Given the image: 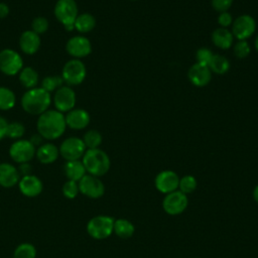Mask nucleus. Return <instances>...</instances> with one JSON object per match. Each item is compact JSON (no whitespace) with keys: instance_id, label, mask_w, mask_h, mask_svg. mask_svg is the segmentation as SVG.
<instances>
[{"instance_id":"nucleus-28","label":"nucleus","mask_w":258,"mask_h":258,"mask_svg":"<svg viewBox=\"0 0 258 258\" xmlns=\"http://www.w3.org/2000/svg\"><path fill=\"white\" fill-rule=\"evenodd\" d=\"M198 186V181L194 175L186 174L182 177H179L178 182V190L183 192L184 195H189L196 190Z\"/></svg>"},{"instance_id":"nucleus-11","label":"nucleus","mask_w":258,"mask_h":258,"mask_svg":"<svg viewBox=\"0 0 258 258\" xmlns=\"http://www.w3.org/2000/svg\"><path fill=\"white\" fill-rule=\"evenodd\" d=\"M59 154L67 160H79L86 152V146L83 139L78 137L67 138L58 148Z\"/></svg>"},{"instance_id":"nucleus-7","label":"nucleus","mask_w":258,"mask_h":258,"mask_svg":"<svg viewBox=\"0 0 258 258\" xmlns=\"http://www.w3.org/2000/svg\"><path fill=\"white\" fill-rule=\"evenodd\" d=\"M187 206V196L178 189L165 195L162 200V209L167 215L170 216L180 215L186 210Z\"/></svg>"},{"instance_id":"nucleus-8","label":"nucleus","mask_w":258,"mask_h":258,"mask_svg":"<svg viewBox=\"0 0 258 258\" xmlns=\"http://www.w3.org/2000/svg\"><path fill=\"white\" fill-rule=\"evenodd\" d=\"M23 68L22 57L13 49L6 48L0 51V71L7 76L18 74Z\"/></svg>"},{"instance_id":"nucleus-39","label":"nucleus","mask_w":258,"mask_h":258,"mask_svg":"<svg viewBox=\"0 0 258 258\" xmlns=\"http://www.w3.org/2000/svg\"><path fill=\"white\" fill-rule=\"evenodd\" d=\"M218 23L220 24L221 27L227 28L228 26H230V25L233 23L232 15H231L228 11L221 12V13L219 14V16H218Z\"/></svg>"},{"instance_id":"nucleus-40","label":"nucleus","mask_w":258,"mask_h":258,"mask_svg":"<svg viewBox=\"0 0 258 258\" xmlns=\"http://www.w3.org/2000/svg\"><path fill=\"white\" fill-rule=\"evenodd\" d=\"M31 169H32L31 165L28 162H24V163H20V165L18 167V172L22 176L29 175V174H31Z\"/></svg>"},{"instance_id":"nucleus-29","label":"nucleus","mask_w":258,"mask_h":258,"mask_svg":"<svg viewBox=\"0 0 258 258\" xmlns=\"http://www.w3.org/2000/svg\"><path fill=\"white\" fill-rule=\"evenodd\" d=\"M15 105L14 93L5 87H0V109L9 110Z\"/></svg>"},{"instance_id":"nucleus-44","label":"nucleus","mask_w":258,"mask_h":258,"mask_svg":"<svg viewBox=\"0 0 258 258\" xmlns=\"http://www.w3.org/2000/svg\"><path fill=\"white\" fill-rule=\"evenodd\" d=\"M252 196H253V199H254V201L258 204V184L254 187V189H253V192H252Z\"/></svg>"},{"instance_id":"nucleus-46","label":"nucleus","mask_w":258,"mask_h":258,"mask_svg":"<svg viewBox=\"0 0 258 258\" xmlns=\"http://www.w3.org/2000/svg\"><path fill=\"white\" fill-rule=\"evenodd\" d=\"M132 1H136V0H132Z\"/></svg>"},{"instance_id":"nucleus-1","label":"nucleus","mask_w":258,"mask_h":258,"mask_svg":"<svg viewBox=\"0 0 258 258\" xmlns=\"http://www.w3.org/2000/svg\"><path fill=\"white\" fill-rule=\"evenodd\" d=\"M38 134L48 140H53L62 135L66 130V118L57 110H46L39 115L36 123Z\"/></svg>"},{"instance_id":"nucleus-35","label":"nucleus","mask_w":258,"mask_h":258,"mask_svg":"<svg viewBox=\"0 0 258 258\" xmlns=\"http://www.w3.org/2000/svg\"><path fill=\"white\" fill-rule=\"evenodd\" d=\"M251 52V47L246 40H239L234 45V54L238 58H245Z\"/></svg>"},{"instance_id":"nucleus-25","label":"nucleus","mask_w":258,"mask_h":258,"mask_svg":"<svg viewBox=\"0 0 258 258\" xmlns=\"http://www.w3.org/2000/svg\"><path fill=\"white\" fill-rule=\"evenodd\" d=\"M96 26V19L90 13L79 14L75 21V28L81 33L92 31Z\"/></svg>"},{"instance_id":"nucleus-43","label":"nucleus","mask_w":258,"mask_h":258,"mask_svg":"<svg viewBox=\"0 0 258 258\" xmlns=\"http://www.w3.org/2000/svg\"><path fill=\"white\" fill-rule=\"evenodd\" d=\"M41 140H42V137L37 133V134H35V135H33L32 137H31V139H30V141H31V143L35 146V145H38V144H40L41 143Z\"/></svg>"},{"instance_id":"nucleus-13","label":"nucleus","mask_w":258,"mask_h":258,"mask_svg":"<svg viewBox=\"0 0 258 258\" xmlns=\"http://www.w3.org/2000/svg\"><path fill=\"white\" fill-rule=\"evenodd\" d=\"M179 176L173 170L165 169L158 172L154 178L155 188L164 195L178 189Z\"/></svg>"},{"instance_id":"nucleus-18","label":"nucleus","mask_w":258,"mask_h":258,"mask_svg":"<svg viewBox=\"0 0 258 258\" xmlns=\"http://www.w3.org/2000/svg\"><path fill=\"white\" fill-rule=\"evenodd\" d=\"M64 118L67 126L75 130L84 129L90 123V115L84 109H73L68 112Z\"/></svg>"},{"instance_id":"nucleus-5","label":"nucleus","mask_w":258,"mask_h":258,"mask_svg":"<svg viewBox=\"0 0 258 258\" xmlns=\"http://www.w3.org/2000/svg\"><path fill=\"white\" fill-rule=\"evenodd\" d=\"M54 15L68 31L75 28V21L78 13V6L75 0H57L54 6Z\"/></svg>"},{"instance_id":"nucleus-38","label":"nucleus","mask_w":258,"mask_h":258,"mask_svg":"<svg viewBox=\"0 0 258 258\" xmlns=\"http://www.w3.org/2000/svg\"><path fill=\"white\" fill-rule=\"evenodd\" d=\"M234 0H212L213 8L218 12H225L232 6Z\"/></svg>"},{"instance_id":"nucleus-47","label":"nucleus","mask_w":258,"mask_h":258,"mask_svg":"<svg viewBox=\"0 0 258 258\" xmlns=\"http://www.w3.org/2000/svg\"><path fill=\"white\" fill-rule=\"evenodd\" d=\"M196 258H198V257H196Z\"/></svg>"},{"instance_id":"nucleus-31","label":"nucleus","mask_w":258,"mask_h":258,"mask_svg":"<svg viewBox=\"0 0 258 258\" xmlns=\"http://www.w3.org/2000/svg\"><path fill=\"white\" fill-rule=\"evenodd\" d=\"M36 249L30 243H22L14 250L13 258H35Z\"/></svg>"},{"instance_id":"nucleus-26","label":"nucleus","mask_w":258,"mask_h":258,"mask_svg":"<svg viewBox=\"0 0 258 258\" xmlns=\"http://www.w3.org/2000/svg\"><path fill=\"white\" fill-rule=\"evenodd\" d=\"M19 81L23 87L26 89H33L38 84V75L30 67L22 68V70L19 72Z\"/></svg>"},{"instance_id":"nucleus-17","label":"nucleus","mask_w":258,"mask_h":258,"mask_svg":"<svg viewBox=\"0 0 258 258\" xmlns=\"http://www.w3.org/2000/svg\"><path fill=\"white\" fill-rule=\"evenodd\" d=\"M18 186L21 194L28 198L37 197L42 191L41 180L36 175L33 174L22 176L19 179Z\"/></svg>"},{"instance_id":"nucleus-30","label":"nucleus","mask_w":258,"mask_h":258,"mask_svg":"<svg viewBox=\"0 0 258 258\" xmlns=\"http://www.w3.org/2000/svg\"><path fill=\"white\" fill-rule=\"evenodd\" d=\"M83 141L85 143L86 148H88V149L99 148V146L102 143V135L97 130H89L84 135Z\"/></svg>"},{"instance_id":"nucleus-2","label":"nucleus","mask_w":258,"mask_h":258,"mask_svg":"<svg viewBox=\"0 0 258 258\" xmlns=\"http://www.w3.org/2000/svg\"><path fill=\"white\" fill-rule=\"evenodd\" d=\"M50 103V94L41 87L29 89L21 98V106L23 110L32 115L42 114L48 109Z\"/></svg>"},{"instance_id":"nucleus-19","label":"nucleus","mask_w":258,"mask_h":258,"mask_svg":"<svg viewBox=\"0 0 258 258\" xmlns=\"http://www.w3.org/2000/svg\"><path fill=\"white\" fill-rule=\"evenodd\" d=\"M20 174L18 169L7 162L0 163V185L3 187H13L19 182Z\"/></svg>"},{"instance_id":"nucleus-27","label":"nucleus","mask_w":258,"mask_h":258,"mask_svg":"<svg viewBox=\"0 0 258 258\" xmlns=\"http://www.w3.org/2000/svg\"><path fill=\"white\" fill-rule=\"evenodd\" d=\"M209 68L212 71V73L224 75L230 70V62L226 56L221 54H214L209 64Z\"/></svg>"},{"instance_id":"nucleus-4","label":"nucleus","mask_w":258,"mask_h":258,"mask_svg":"<svg viewBox=\"0 0 258 258\" xmlns=\"http://www.w3.org/2000/svg\"><path fill=\"white\" fill-rule=\"evenodd\" d=\"M115 219L106 215L93 217L87 224L88 234L97 240H103L110 237L113 233Z\"/></svg>"},{"instance_id":"nucleus-37","label":"nucleus","mask_w":258,"mask_h":258,"mask_svg":"<svg viewBox=\"0 0 258 258\" xmlns=\"http://www.w3.org/2000/svg\"><path fill=\"white\" fill-rule=\"evenodd\" d=\"M31 30L39 35L41 33H44L48 29V21L45 17L42 16L35 17L31 23Z\"/></svg>"},{"instance_id":"nucleus-45","label":"nucleus","mask_w":258,"mask_h":258,"mask_svg":"<svg viewBox=\"0 0 258 258\" xmlns=\"http://www.w3.org/2000/svg\"><path fill=\"white\" fill-rule=\"evenodd\" d=\"M255 48H256V50H257V52H258V35H257L256 38H255Z\"/></svg>"},{"instance_id":"nucleus-22","label":"nucleus","mask_w":258,"mask_h":258,"mask_svg":"<svg viewBox=\"0 0 258 258\" xmlns=\"http://www.w3.org/2000/svg\"><path fill=\"white\" fill-rule=\"evenodd\" d=\"M234 40V36L232 31L228 28L219 27L215 29L212 33V41L214 44L221 49H228L232 46Z\"/></svg>"},{"instance_id":"nucleus-10","label":"nucleus","mask_w":258,"mask_h":258,"mask_svg":"<svg viewBox=\"0 0 258 258\" xmlns=\"http://www.w3.org/2000/svg\"><path fill=\"white\" fill-rule=\"evenodd\" d=\"M256 29L255 19L248 14L237 17L232 24V34L238 40H246L253 35Z\"/></svg>"},{"instance_id":"nucleus-3","label":"nucleus","mask_w":258,"mask_h":258,"mask_svg":"<svg viewBox=\"0 0 258 258\" xmlns=\"http://www.w3.org/2000/svg\"><path fill=\"white\" fill-rule=\"evenodd\" d=\"M82 162L86 171L94 176L100 177L105 175L111 166L108 154L100 148L87 149L82 157Z\"/></svg>"},{"instance_id":"nucleus-6","label":"nucleus","mask_w":258,"mask_h":258,"mask_svg":"<svg viewBox=\"0 0 258 258\" xmlns=\"http://www.w3.org/2000/svg\"><path fill=\"white\" fill-rule=\"evenodd\" d=\"M87 75L86 66L78 58L69 60L62 68L61 78L69 86H77L84 82Z\"/></svg>"},{"instance_id":"nucleus-36","label":"nucleus","mask_w":258,"mask_h":258,"mask_svg":"<svg viewBox=\"0 0 258 258\" xmlns=\"http://www.w3.org/2000/svg\"><path fill=\"white\" fill-rule=\"evenodd\" d=\"M213 55H214V53L212 52L211 49H209L207 47H201L196 52L197 62L209 67V64L213 58Z\"/></svg>"},{"instance_id":"nucleus-12","label":"nucleus","mask_w":258,"mask_h":258,"mask_svg":"<svg viewBox=\"0 0 258 258\" xmlns=\"http://www.w3.org/2000/svg\"><path fill=\"white\" fill-rule=\"evenodd\" d=\"M78 183L80 192L90 199H99L105 194V185L97 176L85 174Z\"/></svg>"},{"instance_id":"nucleus-21","label":"nucleus","mask_w":258,"mask_h":258,"mask_svg":"<svg viewBox=\"0 0 258 258\" xmlns=\"http://www.w3.org/2000/svg\"><path fill=\"white\" fill-rule=\"evenodd\" d=\"M59 150L52 143H44L40 145L35 152L37 159L43 164H49L56 160L58 157Z\"/></svg>"},{"instance_id":"nucleus-42","label":"nucleus","mask_w":258,"mask_h":258,"mask_svg":"<svg viewBox=\"0 0 258 258\" xmlns=\"http://www.w3.org/2000/svg\"><path fill=\"white\" fill-rule=\"evenodd\" d=\"M9 14V7L7 4L0 2V18H5Z\"/></svg>"},{"instance_id":"nucleus-16","label":"nucleus","mask_w":258,"mask_h":258,"mask_svg":"<svg viewBox=\"0 0 258 258\" xmlns=\"http://www.w3.org/2000/svg\"><path fill=\"white\" fill-rule=\"evenodd\" d=\"M187 77L189 82L196 87H205L212 80V71L208 66L196 62L192 64L188 72Z\"/></svg>"},{"instance_id":"nucleus-14","label":"nucleus","mask_w":258,"mask_h":258,"mask_svg":"<svg viewBox=\"0 0 258 258\" xmlns=\"http://www.w3.org/2000/svg\"><path fill=\"white\" fill-rule=\"evenodd\" d=\"M53 103L57 111L63 113L74 109L76 105V94L70 86L58 88L53 97Z\"/></svg>"},{"instance_id":"nucleus-33","label":"nucleus","mask_w":258,"mask_h":258,"mask_svg":"<svg viewBox=\"0 0 258 258\" xmlns=\"http://www.w3.org/2000/svg\"><path fill=\"white\" fill-rule=\"evenodd\" d=\"M25 128L22 123L20 122H12L8 123V128H7V133L6 136L12 139H17L20 138L24 134Z\"/></svg>"},{"instance_id":"nucleus-20","label":"nucleus","mask_w":258,"mask_h":258,"mask_svg":"<svg viewBox=\"0 0 258 258\" xmlns=\"http://www.w3.org/2000/svg\"><path fill=\"white\" fill-rule=\"evenodd\" d=\"M19 45L24 53L33 54L40 46V37L34 31L26 30L20 35Z\"/></svg>"},{"instance_id":"nucleus-32","label":"nucleus","mask_w":258,"mask_h":258,"mask_svg":"<svg viewBox=\"0 0 258 258\" xmlns=\"http://www.w3.org/2000/svg\"><path fill=\"white\" fill-rule=\"evenodd\" d=\"M62 84H63V80L61 76H48L42 80L41 88L46 92L50 93L60 88Z\"/></svg>"},{"instance_id":"nucleus-23","label":"nucleus","mask_w":258,"mask_h":258,"mask_svg":"<svg viewBox=\"0 0 258 258\" xmlns=\"http://www.w3.org/2000/svg\"><path fill=\"white\" fill-rule=\"evenodd\" d=\"M63 169H64V174L68 177V179L74 180L77 182H79L87 172L83 162L80 159L67 161Z\"/></svg>"},{"instance_id":"nucleus-15","label":"nucleus","mask_w":258,"mask_h":258,"mask_svg":"<svg viewBox=\"0 0 258 258\" xmlns=\"http://www.w3.org/2000/svg\"><path fill=\"white\" fill-rule=\"evenodd\" d=\"M66 49L70 55L79 59V58L85 57L91 53L92 44H91V41L87 37L77 35L68 40Z\"/></svg>"},{"instance_id":"nucleus-24","label":"nucleus","mask_w":258,"mask_h":258,"mask_svg":"<svg viewBox=\"0 0 258 258\" xmlns=\"http://www.w3.org/2000/svg\"><path fill=\"white\" fill-rule=\"evenodd\" d=\"M135 232V227L132 222L127 219H117L114 222L113 233H115L119 238L128 239L133 236Z\"/></svg>"},{"instance_id":"nucleus-9","label":"nucleus","mask_w":258,"mask_h":258,"mask_svg":"<svg viewBox=\"0 0 258 258\" xmlns=\"http://www.w3.org/2000/svg\"><path fill=\"white\" fill-rule=\"evenodd\" d=\"M35 146L31 143L30 140L26 139L15 141L9 148L10 157L19 164L29 162L35 155Z\"/></svg>"},{"instance_id":"nucleus-41","label":"nucleus","mask_w":258,"mask_h":258,"mask_svg":"<svg viewBox=\"0 0 258 258\" xmlns=\"http://www.w3.org/2000/svg\"><path fill=\"white\" fill-rule=\"evenodd\" d=\"M7 128H8V122L3 117L0 116V140L6 136Z\"/></svg>"},{"instance_id":"nucleus-34","label":"nucleus","mask_w":258,"mask_h":258,"mask_svg":"<svg viewBox=\"0 0 258 258\" xmlns=\"http://www.w3.org/2000/svg\"><path fill=\"white\" fill-rule=\"evenodd\" d=\"M62 195L68 198V199H75L78 194L80 192V189H79V183L77 181H74V180H69L67 182L63 183L62 185Z\"/></svg>"}]
</instances>
